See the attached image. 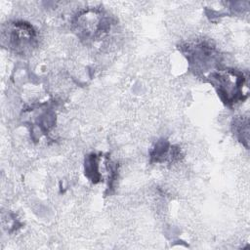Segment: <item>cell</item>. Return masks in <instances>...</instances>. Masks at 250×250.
Here are the masks:
<instances>
[{
    "mask_svg": "<svg viewBox=\"0 0 250 250\" xmlns=\"http://www.w3.org/2000/svg\"><path fill=\"white\" fill-rule=\"evenodd\" d=\"M2 42L7 48L18 54H25L35 47L36 30L24 21H13L2 26Z\"/></svg>",
    "mask_w": 250,
    "mask_h": 250,
    "instance_id": "obj_1",
    "label": "cell"
},
{
    "mask_svg": "<svg viewBox=\"0 0 250 250\" xmlns=\"http://www.w3.org/2000/svg\"><path fill=\"white\" fill-rule=\"evenodd\" d=\"M208 78L225 103L235 104L243 99L245 78L241 72L233 69H220L210 73Z\"/></svg>",
    "mask_w": 250,
    "mask_h": 250,
    "instance_id": "obj_2",
    "label": "cell"
},
{
    "mask_svg": "<svg viewBox=\"0 0 250 250\" xmlns=\"http://www.w3.org/2000/svg\"><path fill=\"white\" fill-rule=\"evenodd\" d=\"M80 36L95 39L109 28V21L101 12L89 10L76 18L74 22Z\"/></svg>",
    "mask_w": 250,
    "mask_h": 250,
    "instance_id": "obj_3",
    "label": "cell"
},
{
    "mask_svg": "<svg viewBox=\"0 0 250 250\" xmlns=\"http://www.w3.org/2000/svg\"><path fill=\"white\" fill-rule=\"evenodd\" d=\"M234 133L237 136H240L239 139L241 142H248V120L247 119H237L234 122Z\"/></svg>",
    "mask_w": 250,
    "mask_h": 250,
    "instance_id": "obj_4",
    "label": "cell"
}]
</instances>
